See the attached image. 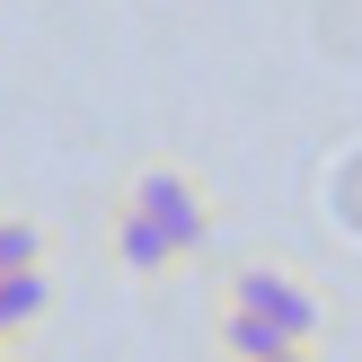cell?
Here are the masks:
<instances>
[{
    "label": "cell",
    "mask_w": 362,
    "mask_h": 362,
    "mask_svg": "<svg viewBox=\"0 0 362 362\" xmlns=\"http://www.w3.org/2000/svg\"><path fill=\"white\" fill-rule=\"evenodd\" d=\"M230 300H239V310H265L292 345H318V336H327V300H318V283L292 274V265H239V274H230Z\"/></svg>",
    "instance_id": "cell-1"
},
{
    "label": "cell",
    "mask_w": 362,
    "mask_h": 362,
    "mask_svg": "<svg viewBox=\"0 0 362 362\" xmlns=\"http://www.w3.org/2000/svg\"><path fill=\"white\" fill-rule=\"evenodd\" d=\"M18 265H45V230L27 212H0V274H18Z\"/></svg>",
    "instance_id": "cell-6"
},
{
    "label": "cell",
    "mask_w": 362,
    "mask_h": 362,
    "mask_svg": "<svg viewBox=\"0 0 362 362\" xmlns=\"http://www.w3.org/2000/svg\"><path fill=\"white\" fill-rule=\"evenodd\" d=\"M106 239H115V265H124V274H168V265H186V257H177V239H168V230H159L141 204H124V194H115Z\"/></svg>",
    "instance_id": "cell-3"
},
{
    "label": "cell",
    "mask_w": 362,
    "mask_h": 362,
    "mask_svg": "<svg viewBox=\"0 0 362 362\" xmlns=\"http://www.w3.org/2000/svg\"><path fill=\"white\" fill-rule=\"evenodd\" d=\"M0 362H9V345H0Z\"/></svg>",
    "instance_id": "cell-8"
},
{
    "label": "cell",
    "mask_w": 362,
    "mask_h": 362,
    "mask_svg": "<svg viewBox=\"0 0 362 362\" xmlns=\"http://www.w3.org/2000/svg\"><path fill=\"white\" fill-rule=\"evenodd\" d=\"M45 300H53L45 265H18V274H0V318H9V336H18V327H35V318H45Z\"/></svg>",
    "instance_id": "cell-5"
},
{
    "label": "cell",
    "mask_w": 362,
    "mask_h": 362,
    "mask_svg": "<svg viewBox=\"0 0 362 362\" xmlns=\"http://www.w3.org/2000/svg\"><path fill=\"white\" fill-rule=\"evenodd\" d=\"M221 354H230V362H274V354H292V336H283L265 310H239V300H221Z\"/></svg>",
    "instance_id": "cell-4"
},
{
    "label": "cell",
    "mask_w": 362,
    "mask_h": 362,
    "mask_svg": "<svg viewBox=\"0 0 362 362\" xmlns=\"http://www.w3.org/2000/svg\"><path fill=\"white\" fill-rule=\"evenodd\" d=\"M124 204L151 212V221L177 239V257H204L212 247V204H204V186H194L186 168H133L124 177Z\"/></svg>",
    "instance_id": "cell-2"
},
{
    "label": "cell",
    "mask_w": 362,
    "mask_h": 362,
    "mask_svg": "<svg viewBox=\"0 0 362 362\" xmlns=\"http://www.w3.org/2000/svg\"><path fill=\"white\" fill-rule=\"evenodd\" d=\"M0 345H9V318H0Z\"/></svg>",
    "instance_id": "cell-7"
}]
</instances>
